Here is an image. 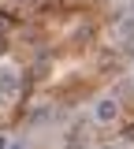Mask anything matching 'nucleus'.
<instances>
[{
    "label": "nucleus",
    "mask_w": 134,
    "mask_h": 149,
    "mask_svg": "<svg viewBox=\"0 0 134 149\" xmlns=\"http://www.w3.org/2000/svg\"><path fill=\"white\" fill-rule=\"evenodd\" d=\"M8 149H26V146H19V142H11V146H8Z\"/></svg>",
    "instance_id": "3"
},
{
    "label": "nucleus",
    "mask_w": 134,
    "mask_h": 149,
    "mask_svg": "<svg viewBox=\"0 0 134 149\" xmlns=\"http://www.w3.org/2000/svg\"><path fill=\"white\" fill-rule=\"evenodd\" d=\"M0 149H8V138H4V134H0Z\"/></svg>",
    "instance_id": "2"
},
{
    "label": "nucleus",
    "mask_w": 134,
    "mask_h": 149,
    "mask_svg": "<svg viewBox=\"0 0 134 149\" xmlns=\"http://www.w3.org/2000/svg\"><path fill=\"white\" fill-rule=\"evenodd\" d=\"M115 101H101V104H97V119H101V123H108V119H115Z\"/></svg>",
    "instance_id": "1"
},
{
    "label": "nucleus",
    "mask_w": 134,
    "mask_h": 149,
    "mask_svg": "<svg viewBox=\"0 0 134 149\" xmlns=\"http://www.w3.org/2000/svg\"><path fill=\"white\" fill-rule=\"evenodd\" d=\"M104 149H108V146H104Z\"/></svg>",
    "instance_id": "4"
}]
</instances>
